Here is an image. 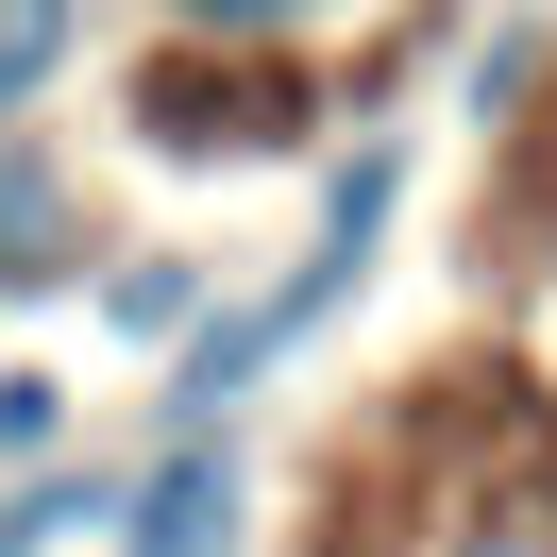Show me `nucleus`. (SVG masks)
I'll list each match as a JSON object with an SVG mask.
<instances>
[{
	"label": "nucleus",
	"instance_id": "nucleus-1",
	"mask_svg": "<svg viewBox=\"0 0 557 557\" xmlns=\"http://www.w3.org/2000/svg\"><path fill=\"white\" fill-rule=\"evenodd\" d=\"M388 203H406V152L372 136L338 186H321V237H305V271H287L271 305H237V321H203V338H186V372H170V422H220V406H237V388L271 372L287 338H321V321H338L355 287H372V237H388Z\"/></svg>",
	"mask_w": 557,
	"mask_h": 557
},
{
	"label": "nucleus",
	"instance_id": "nucleus-2",
	"mask_svg": "<svg viewBox=\"0 0 557 557\" xmlns=\"http://www.w3.org/2000/svg\"><path fill=\"white\" fill-rule=\"evenodd\" d=\"M119 557H237V440H220V422H170V456H152Z\"/></svg>",
	"mask_w": 557,
	"mask_h": 557
},
{
	"label": "nucleus",
	"instance_id": "nucleus-3",
	"mask_svg": "<svg viewBox=\"0 0 557 557\" xmlns=\"http://www.w3.org/2000/svg\"><path fill=\"white\" fill-rule=\"evenodd\" d=\"M69 253H85V203L51 170V136H0V287H51Z\"/></svg>",
	"mask_w": 557,
	"mask_h": 557
},
{
	"label": "nucleus",
	"instance_id": "nucleus-4",
	"mask_svg": "<svg viewBox=\"0 0 557 557\" xmlns=\"http://www.w3.org/2000/svg\"><path fill=\"white\" fill-rule=\"evenodd\" d=\"M69 35H85L69 0H0V119H17V102L51 85V69H69Z\"/></svg>",
	"mask_w": 557,
	"mask_h": 557
},
{
	"label": "nucleus",
	"instance_id": "nucleus-5",
	"mask_svg": "<svg viewBox=\"0 0 557 557\" xmlns=\"http://www.w3.org/2000/svg\"><path fill=\"white\" fill-rule=\"evenodd\" d=\"M440 557H557V507H473Z\"/></svg>",
	"mask_w": 557,
	"mask_h": 557
},
{
	"label": "nucleus",
	"instance_id": "nucleus-6",
	"mask_svg": "<svg viewBox=\"0 0 557 557\" xmlns=\"http://www.w3.org/2000/svg\"><path fill=\"white\" fill-rule=\"evenodd\" d=\"M170 17H186V35H305L321 0H170Z\"/></svg>",
	"mask_w": 557,
	"mask_h": 557
},
{
	"label": "nucleus",
	"instance_id": "nucleus-7",
	"mask_svg": "<svg viewBox=\"0 0 557 557\" xmlns=\"http://www.w3.org/2000/svg\"><path fill=\"white\" fill-rule=\"evenodd\" d=\"M186 305H203L186 271H119V321H136V338H186Z\"/></svg>",
	"mask_w": 557,
	"mask_h": 557
},
{
	"label": "nucleus",
	"instance_id": "nucleus-8",
	"mask_svg": "<svg viewBox=\"0 0 557 557\" xmlns=\"http://www.w3.org/2000/svg\"><path fill=\"white\" fill-rule=\"evenodd\" d=\"M35 440H51V388L17 372V388H0V456H35Z\"/></svg>",
	"mask_w": 557,
	"mask_h": 557
}]
</instances>
